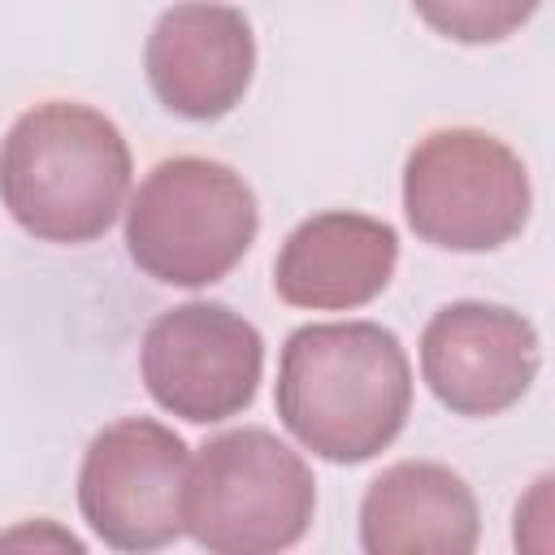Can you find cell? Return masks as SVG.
<instances>
[{
    "mask_svg": "<svg viewBox=\"0 0 555 555\" xmlns=\"http://www.w3.org/2000/svg\"><path fill=\"white\" fill-rule=\"evenodd\" d=\"M529 208V169L490 130H434L403 160V217L429 247L494 251L525 230Z\"/></svg>",
    "mask_w": 555,
    "mask_h": 555,
    "instance_id": "cell-5",
    "label": "cell"
},
{
    "mask_svg": "<svg viewBox=\"0 0 555 555\" xmlns=\"http://www.w3.org/2000/svg\"><path fill=\"white\" fill-rule=\"evenodd\" d=\"M317 512L308 460L273 429L243 425L208 438L182 490V533L212 555H273L295 546Z\"/></svg>",
    "mask_w": 555,
    "mask_h": 555,
    "instance_id": "cell-3",
    "label": "cell"
},
{
    "mask_svg": "<svg viewBox=\"0 0 555 555\" xmlns=\"http://www.w3.org/2000/svg\"><path fill=\"white\" fill-rule=\"evenodd\" d=\"M152 95L186 121H217L243 104L256 74V35L243 9L182 0L165 9L143 48Z\"/></svg>",
    "mask_w": 555,
    "mask_h": 555,
    "instance_id": "cell-9",
    "label": "cell"
},
{
    "mask_svg": "<svg viewBox=\"0 0 555 555\" xmlns=\"http://www.w3.org/2000/svg\"><path fill=\"white\" fill-rule=\"evenodd\" d=\"M139 369L156 408L191 425H217L251 408L264 373V338L230 304L191 299L147 325Z\"/></svg>",
    "mask_w": 555,
    "mask_h": 555,
    "instance_id": "cell-7",
    "label": "cell"
},
{
    "mask_svg": "<svg viewBox=\"0 0 555 555\" xmlns=\"http://www.w3.org/2000/svg\"><path fill=\"white\" fill-rule=\"evenodd\" d=\"M542 0H412L416 17L455 43H499L516 35Z\"/></svg>",
    "mask_w": 555,
    "mask_h": 555,
    "instance_id": "cell-12",
    "label": "cell"
},
{
    "mask_svg": "<svg viewBox=\"0 0 555 555\" xmlns=\"http://www.w3.org/2000/svg\"><path fill=\"white\" fill-rule=\"evenodd\" d=\"M542 369L529 317L486 299H455L421 330V377L455 416H499L516 408Z\"/></svg>",
    "mask_w": 555,
    "mask_h": 555,
    "instance_id": "cell-8",
    "label": "cell"
},
{
    "mask_svg": "<svg viewBox=\"0 0 555 555\" xmlns=\"http://www.w3.org/2000/svg\"><path fill=\"white\" fill-rule=\"evenodd\" d=\"M477 538V494L447 464L399 460L360 499V546L369 555H468Z\"/></svg>",
    "mask_w": 555,
    "mask_h": 555,
    "instance_id": "cell-11",
    "label": "cell"
},
{
    "mask_svg": "<svg viewBox=\"0 0 555 555\" xmlns=\"http://www.w3.org/2000/svg\"><path fill=\"white\" fill-rule=\"evenodd\" d=\"M399 264V234L390 221L330 208L299 221L278 260H273V291L291 308L312 312H351L373 304Z\"/></svg>",
    "mask_w": 555,
    "mask_h": 555,
    "instance_id": "cell-10",
    "label": "cell"
},
{
    "mask_svg": "<svg viewBox=\"0 0 555 555\" xmlns=\"http://www.w3.org/2000/svg\"><path fill=\"white\" fill-rule=\"evenodd\" d=\"M191 447L152 416L104 425L78 464V512L87 529L130 555L160 551L182 538V490Z\"/></svg>",
    "mask_w": 555,
    "mask_h": 555,
    "instance_id": "cell-6",
    "label": "cell"
},
{
    "mask_svg": "<svg viewBox=\"0 0 555 555\" xmlns=\"http://www.w3.org/2000/svg\"><path fill=\"white\" fill-rule=\"evenodd\" d=\"M130 173L117 121L78 100L26 108L0 139V199L39 243H95L126 208Z\"/></svg>",
    "mask_w": 555,
    "mask_h": 555,
    "instance_id": "cell-2",
    "label": "cell"
},
{
    "mask_svg": "<svg viewBox=\"0 0 555 555\" xmlns=\"http://www.w3.org/2000/svg\"><path fill=\"white\" fill-rule=\"evenodd\" d=\"M273 403L299 447L330 464H364L408 425L412 364L377 321L299 325L278 356Z\"/></svg>",
    "mask_w": 555,
    "mask_h": 555,
    "instance_id": "cell-1",
    "label": "cell"
},
{
    "mask_svg": "<svg viewBox=\"0 0 555 555\" xmlns=\"http://www.w3.org/2000/svg\"><path fill=\"white\" fill-rule=\"evenodd\" d=\"M260 208L238 169L212 156L152 165L126 208V251L160 286H212L256 243Z\"/></svg>",
    "mask_w": 555,
    "mask_h": 555,
    "instance_id": "cell-4",
    "label": "cell"
}]
</instances>
